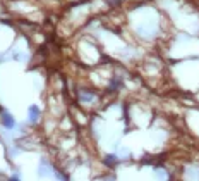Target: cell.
<instances>
[{
  "label": "cell",
  "mask_w": 199,
  "mask_h": 181,
  "mask_svg": "<svg viewBox=\"0 0 199 181\" xmlns=\"http://www.w3.org/2000/svg\"><path fill=\"white\" fill-rule=\"evenodd\" d=\"M2 117H4V124H5L7 128H12L14 121H12V119H10V116H9V114H4V116H2Z\"/></svg>",
  "instance_id": "1"
},
{
  "label": "cell",
  "mask_w": 199,
  "mask_h": 181,
  "mask_svg": "<svg viewBox=\"0 0 199 181\" xmlns=\"http://www.w3.org/2000/svg\"><path fill=\"white\" fill-rule=\"evenodd\" d=\"M29 111H31V121H36V117H38V109H36V107H31Z\"/></svg>",
  "instance_id": "2"
}]
</instances>
